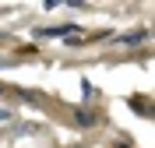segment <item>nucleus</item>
Instances as JSON below:
<instances>
[{
    "instance_id": "f257e3e1",
    "label": "nucleus",
    "mask_w": 155,
    "mask_h": 148,
    "mask_svg": "<svg viewBox=\"0 0 155 148\" xmlns=\"http://www.w3.org/2000/svg\"><path fill=\"white\" fill-rule=\"evenodd\" d=\"M145 35H148V32H127V35H124L120 42H127V46H137V42L145 39Z\"/></svg>"
}]
</instances>
